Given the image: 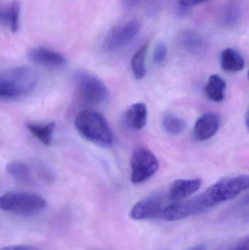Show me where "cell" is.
Wrapping results in <instances>:
<instances>
[{
  "label": "cell",
  "mask_w": 249,
  "mask_h": 250,
  "mask_svg": "<svg viewBox=\"0 0 249 250\" xmlns=\"http://www.w3.org/2000/svg\"><path fill=\"white\" fill-rule=\"evenodd\" d=\"M28 58L35 64L45 67H61L67 63L62 54L44 47L32 48L28 52Z\"/></svg>",
  "instance_id": "12"
},
{
  "label": "cell",
  "mask_w": 249,
  "mask_h": 250,
  "mask_svg": "<svg viewBox=\"0 0 249 250\" xmlns=\"http://www.w3.org/2000/svg\"><path fill=\"white\" fill-rule=\"evenodd\" d=\"M219 116L216 113H206L197 120L194 125V137L197 141H207L216 135L219 130Z\"/></svg>",
  "instance_id": "11"
},
{
  "label": "cell",
  "mask_w": 249,
  "mask_h": 250,
  "mask_svg": "<svg viewBox=\"0 0 249 250\" xmlns=\"http://www.w3.org/2000/svg\"><path fill=\"white\" fill-rule=\"evenodd\" d=\"M131 181L133 184H140L150 179L159 170L157 158L151 150L147 148H137L132 154Z\"/></svg>",
  "instance_id": "6"
},
{
  "label": "cell",
  "mask_w": 249,
  "mask_h": 250,
  "mask_svg": "<svg viewBox=\"0 0 249 250\" xmlns=\"http://www.w3.org/2000/svg\"><path fill=\"white\" fill-rule=\"evenodd\" d=\"M228 250H249V235L240 239L235 245Z\"/></svg>",
  "instance_id": "24"
},
{
  "label": "cell",
  "mask_w": 249,
  "mask_h": 250,
  "mask_svg": "<svg viewBox=\"0 0 249 250\" xmlns=\"http://www.w3.org/2000/svg\"><path fill=\"white\" fill-rule=\"evenodd\" d=\"M26 126L28 130L44 145H51L55 123H50L46 125H38L29 123L26 125Z\"/></svg>",
  "instance_id": "19"
},
{
  "label": "cell",
  "mask_w": 249,
  "mask_h": 250,
  "mask_svg": "<svg viewBox=\"0 0 249 250\" xmlns=\"http://www.w3.org/2000/svg\"><path fill=\"white\" fill-rule=\"evenodd\" d=\"M162 125L164 130L171 135H178L187 127V123L184 119L172 114H165L162 119Z\"/></svg>",
  "instance_id": "22"
},
{
  "label": "cell",
  "mask_w": 249,
  "mask_h": 250,
  "mask_svg": "<svg viewBox=\"0 0 249 250\" xmlns=\"http://www.w3.org/2000/svg\"><path fill=\"white\" fill-rule=\"evenodd\" d=\"M220 64L222 70L228 73L241 71L245 67L244 57L233 48H228L221 54Z\"/></svg>",
  "instance_id": "14"
},
{
  "label": "cell",
  "mask_w": 249,
  "mask_h": 250,
  "mask_svg": "<svg viewBox=\"0 0 249 250\" xmlns=\"http://www.w3.org/2000/svg\"><path fill=\"white\" fill-rule=\"evenodd\" d=\"M141 22L133 19L114 29L107 37L104 46L108 51H114L128 45L140 32Z\"/></svg>",
  "instance_id": "8"
},
{
  "label": "cell",
  "mask_w": 249,
  "mask_h": 250,
  "mask_svg": "<svg viewBox=\"0 0 249 250\" xmlns=\"http://www.w3.org/2000/svg\"><path fill=\"white\" fill-rule=\"evenodd\" d=\"M248 77H249V73H248Z\"/></svg>",
  "instance_id": "32"
},
{
  "label": "cell",
  "mask_w": 249,
  "mask_h": 250,
  "mask_svg": "<svg viewBox=\"0 0 249 250\" xmlns=\"http://www.w3.org/2000/svg\"><path fill=\"white\" fill-rule=\"evenodd\" d=\"M46 205V201L42 197L29 192H7L0 198L1 209L21 215L39 212L44 209Z\"/></svg>",
  "instance_id": "4"
},
{
  "label": "cell",
  "mask_w": 249,
  "mask_h": 250,
  "mask_svg": "<svg viewBox=\"0 0 249 250\" xmlns=\"http://www.w3.org/2000/svg\"><path fill=\"white\" fill-rule=\"evenodd\" d=\"M249 189V175H241L220 179L199 195V198L203 207L209 209L215 206L234 199Z\"/></svg>",
  "instance_id": "2"
},
{
  "label": "cell",
  "mask_w": 249,
  "mask_h": 250,
  "mask_svg": "<svg viewBox=\"0 0 249 250\" xmlns=\"http://www.w3.org/2000/svg\"><path fill=\"white\" fill-rule=\"evenodd\" d=\"M246 217H247V220H248V221H249V213H248V214H247V215L246 216Z\"/></svg>",
  "instance_id": "31"
},
{
  "label": "cell",
  "mask_w": 249,
  "mask_h": 250,
  "mask_svg": "<svg viewBox=\"0 0 249 250\" xmlns=\"http://www.w3.org/2000/svg\"><path fill=\"white\" fill-rule=\"evenodd\" d=\"M242 16L241 4L236 1H231L224 7L221 14V21L226 26L236 24Z\"/></svg>",
  "instance_id": "20"
},
{
  "label": "cell",
  "mask_w": 249,
  "mask_h": 250,
  "mask_svg": "<svg viewBox=\"0 0 249 250\" xmlns=\"http://www.w3.org/2000/svg\"><path fill=\"white\" fill-rule=\"evenodd\" d=\"M7 171L12 178L22 184H29L32 181V173L26 163L11 162L7 166Z\"/></svg>",
  "instance_id": "18"
},
{
  "label": "cell",
  "mask_w": 249,
  "mask_h": 250,
  "mask_svg": "<svg viewBox=\"0 0 249 250\" xmlns=\"http://www.w3.org/2000/svg\"><path fill=\"white\" fill-rule=\"evenodd\" d=\"M149 44L146 43L140 47L135 54L133 55L131 60V67L133 74L137 79H142L146 75V53H147Z\"/></svg>",
  "instance_id": "21"
},
{
  "label": "cell",
  "mask_w": 249,
  "mask_h": 250,
  "mask_svg": "<svg viewBox=\"0 0 249 250\" xmlns=\"http://www.w3.org/2000/svg\"><path fill=\"white\" fill-rule=\"evenodd\" d=\"M77 93L84 102L89 104H99L106 101L109 95L105 83L88 72L80 71L75 77Z\"/></svg>",
  "instance_id": "5"
},
{
  "label": "cell",
  "mask_w": 249,
  "mask_h": 250,
  "mask_svg": "<svg viewBox=\"0 0 249 250\" xmlns=\"http://www.w3.org/2000/svg\"><path fill=\"white\" fill-rule=\"evenodd\" d=\"M208 1L209 0H178V4L184 7H192Z\"/></svg>",
  "instance_id": "25"
},
{
  "label": "cell",
  "mask_w": 249,
  "mask_h": 250,
  "mask_svg": "<svg viewBox=\"0 0 249 250\" xmlns=\"http://www.w3.org/2000/svg\"><path fill=\"white\" fill-rule=\"evenodd\" d=\"M249 204V195L248 196L246 197L245 198H244V201H242V202H241V204L242 205H247V204Z\"/></svg>",
  "instance_id": "30"
},
{
  "label": "cell",
  "mask_w": 249,
  "mask_h": 250,
  "mask_svg": "<svg viewBox=\"0 0 249 250\" xmlns=\"http://www.w3.org/2000/svg\"><path fill=\"white\" fill-rule=\"evenodd\" d=\"M245 124L249 131V107L248 110H247V114H246Z\"/></svg>",
  "instance_id": "29"
},
{
  "label": "cell",
  "mask_w": 249,
  "mask_h": 250,
  "mask_svg": "<svg viewBox=\"0 0 249 250\" xmlns=\"http://www.w3.org/2000/svg\"><path fill=\"white\" fill-rule=\"evenodd\" d=\"M147 107L143 103L133 104L126 111L124 121L129 127L140 130L147 124Z\"/></svg>",
  "instance_id": "13"
},
{
  "label": "cell",
  "mask_w": 249,
  "mask_h": 250,
  "mask_svg": "<svg viewBox=\"0 0 249 250\" xmlns=\"http://www.w3.org/2000/svg\"><path fill=\"white\" fill-rule=\"evenodd\" d=\"M76 129L87 141L102 146H110L114 143L112 131L106 119L93 111H81L75 121Z\"/></svg>",
  "instance_id": "3"
},
{
  "label": "cell",
  "mask_w": 249,
  "mask_h": 250,
  "mask_svg": "<svg viewBox=\"0 0 249 250\" xmlns=\"http://www.w3.org/2000/svg\"><path fill=\"white\" fill-rule=\"evenodd\" d=\"M181 45L192 54H201L205 49V42L198 34L193 31H186L180 37Z\"/></svg>",
  "instance_id": "17"
},
{
  "label": "cell",
  "mask_w": 249,
  "mask_h": 250,
  "mask_svg": "<svg viewBox=\"0 0 249 250\" xmlns=\"http://www.w3.org/2000/svg\"><path fill=\"white\" fill-rule=\"evenodd\" d=\"M168 54V47L164 42H159L155 47L153 61L156 64H161L165 62Z\"/></svg>",
  "instance_id": "23"
},
{
  "label": "cell",
  "mask_w": 249,
  "mask_h": 250,
  "mask_svg": "<svg viewBox=\"0 0 249 250\" xmlns=\"http://www.w3.org/2000/svg\"><path fill=\"white\" fill-rule=\"evenodd\" d=\"M20 4L19 1H13L0 10V21L8 26L10 31L16 32L20 25Z\"/></svg>",
  "instance_id": "15"
},
{
  "label": "cell",
  "mask_w": 249,
  "mask_h": 250,
  "mask_svg": "<svg viewBox=\"0 0 249 250\" xmlns=\"http://www.w3.org/2000/svg\"><path fill=\"white\" fill-rule=\"evenodd\" d=\"M144 1L145 0H122V4L124 8L127 10H131Z\"/></svg>",
  "instance_id": "26"
},
{
  "label": "cell",
  "mask_w": 249,
  "mask_h": 250,
  "mask_svg": "<svg viewBox=\"0 0 249 250\" xmlns=\"http://www.w3.org/2000/svg\"><path fill=\"white\" fill-rule=\"evenodd\" d=\"M201 185L200 179H178L171 184L168 198L172 203L181 202L195 193Z\"/></svg>",
  "instance_id": "10"
},
{
  "label": "cell",
  "mask_w": 249,
  "mask_h": 250,
  "mask_svg": "<svg viewBox=\"0 0 249 250\" xmlns=\"http://www.w3.org/2000/svg\"><path fill=\"white\" fill-rule=\"evenodd\" d=\"M1 250H35L29 247L16 245V246H7L1 248Z\"/></svg>",
  "instance_id": "27"
},
{
  "label": "cell",
  "mask_w": 249,
  "mask_h": 250,
  "mask_svg": "<svg viewBox=\"0 0 249 250\" xmlns=\"http://www.w3.org/2000/svg\"><path fill=\"white\" fill-rule=\"evenodd\" d=\"M165 207L162 198L159 195H153L136 203L132 208L130 215L135 220L159 218Z\"/></svg>",
  "instance_id": "9"
},
{
  "label": "cell",
  "mask_w": 249,
  "mask_h": 250,
  "mask_svg": "<svg viewBox=\"0 0 249 250\" xmlns=\"http://www.w3.org/2000/svg\"><path fill=\"white\" fill-rule=\"evenodd\" d=\"M226 87V82L221 76L212 75L205 86V93L211 101L213 102H222L225 99Z\"/></svg>",
  "instance_id": "16"
},
{
  "label": "cell",
  "mask_w": 249,
  "mask_h": 250,
  "mask_svg": "<svg viewBox=\"0 0 249 250\" xmlns=\"http://www.w3.org/2000/svg\"><path fill=\"white\" fill-rule=\"evenodd\" d=\"M198 196L181 202L172 203L162 210L159 218L165 221H178L206 211Z\"/></svg>",
  "instance_id": "7"
},
{
  "label": "cell",
  "mask_w": 249,
  "mask_h": 250,
  "mask_svg": "<svg viewBox=\"0 0 249 250\" xmlns=\"http://www.w3.org/2000/svg\"><path fill=\"white\" fill-rule=\"evenodd\" d=\"M185 250H206V247L203 245H195Z\"/></svg>",
  "instance_id": "28"
},
{
  "label": "cell",
  "mask_w": 249,
  "mask_h": 250,
  "mask_svg": "<svg viewBox=\"0 0 249 250\" xmlns=\"http://www.w3.org/2000/svg\"><path fill=\"white\" fill-rule=\"evenodd\" d=\"M39 80L35 69L20 66L6 70L0 76V97L13 99L30 93Z\"/></svg>",
  "instance_id": "1"
}]
</instances>
